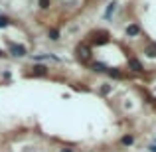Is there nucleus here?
Listing matches in <instances>:
<instances>
[{
  "label": "nucleus",
  "mask_w": 156,
  "mask_h": 152,
  "mask_svg": "<svg viewBox=\"0 0 156 152\" xmlns=\"http://www.w3.org/2000/svg\"><path fill=\"white\" fill-rule=\"evenodd\" d=\"M75 53H77V59H79L81 63H89V61H91V48H89L87 44H79Z\"/></svg>",
  "instance_id": "f257e3e1"
},
{
  "label": "nucleus",
  "mask_w": 156,
  "mask_h": 152,
  "mask_svg": "<svg viewBox=\"0 0 156 152\" xmlns=\"http://www.w3.org/2000/svg\"><path fill=\"white\" fill-rule=\"evenodd\" d=\"M91 42L95 44V46H103V44H109V34H107V32H95V34L91 36Z\"/></svg>",
  "instance_id": "f03ea898"
},
{
  "label": "nucleus",
  "mask_w": 156,
  "mask_h": 152,
  "mask_svg": "<svg viewBox=\"0 0 156 152\" xmlns=\"http://www.w3.org/2000/svg\"><path fill=\"white\" fill-rule=\"evenodd\" d=\"M8 50H10V53H12V55H14V57H24V55H26V48H24V46H20V44H8Z\"/></svg>",
  "instance_id": "7ed1b4c3"
},
{
  "label": "nucleus",
  "mask_w": 156,
  "mask_h": 152,
  "mask_svg": "<svg viewBox=\"0 0 156 152\" xmlns=\"http://www.w3.org/2000/svg\"><path fill=\"white\" fill-rule=\"evenodd\" d=\"M129 69L134 73H144V67H142V63L136 57H129Z\"/></svg>",
  "instance_id": "20e7f679"
},
{
  "label": "nucleus",
  "mask_w": 156,
  "mask_h": 152,
  "mask_svg": "<svg viewBox=\"0 0 156 152\" xmlns=\"http://www.w3.org/2000/svg\"><path fill=\"white\" fill-rule=\"evenodd\" d=\"M30 75H34V77H44V75H48V67H46V65H42V63L32 65Z\"/></svg>",
  "instance_id": "39448f33"
},
{
  "label": "nucleus",
  "mask_w": 156,
  "mask_h": 152,
  "mask_svg": "<svg viewBox=\"0 0 156 152\" xmlns=\"http://www.w3.org/2000/svg\"><path fill=\"white\" fill-rule=\"evenodd\" d=\"M138 34H140V26H138V24H129V26H126V36H129V38H136Z\"/></svg>",
  "instance_id": "423d86ee"
},
{
  "label": "nucleus",
  "mask_w": 156,
  "mask_h": 152,
  "mask_svg": "<svg viewBox=\"0 0 156 152\" xmlns=\"http://www.w3.org/2000/svg\"><path fill=\"white\" fill-rule=\"evenodd\" d=\"M91 69H93V71H97V73H105L109 67H107L103 61H93V63H91Z\"/></svg>",
  "instance_id": "0eeeda50"
},
{
  "label": "nucleus",
  "mask_w": 156,
  "mask_h": 152,
  "mask_svg": "<svg viewBox=\"0 0 156 152\" xmlns=\"http://www.w3.org/2000/svg\"><path fill=\"white\" fill-rule=\"evenodd\" d=\"M144 53L148 57H156V44H148V46H146V50H144Z\"/></svg>",
  "instance_id": "6e6552de"
},
{
  "label": "nucleus",
  "mask_w": 156,
  "mask_h": 152,
  "mask_svg": "<svg viewBox=\"0 0 156 152\" xmlns=\"http://www.w3.org/2000/svg\"><path fill=\"white\" fill-rule=\"evenodd\" d=\"M8 26H12V20L8 18V16L0 14V28H8Z\"/></svg>",
  "instance_id": "1a4fd4ad"
},
{
  "label": "nucleus",
  "mask_w": 156,
  "mask_h": 152,
  "mask_svg": "<svg viewBox=\"0 0 156 152\" xmlns=\"http://www.w3.org/2000/svg\"><path fill=\"white\" fill-rule=\"evenodd\" d=\"M115 8H117V4H115V2H111L109 6H107V12H105V20H111V16H113Z\"/></svg>",
  "instance_id": "9d476101"
},
{
  "label": "nucleus",
  "mask_w": 156,
  "mask_h": 152,
  "mask_svg": "<svg viewBox=\"0 0 156 152\" xmlns=\"http://www.w3.org/2000/svg\"><path fill=\"white\" fill-rule=\"evenodd\" d=\"M48 36H50V40H53V42H55V40H59V30L50 28V30H48Z\"/></svg>",
  "instance_id": "9b49d317"
},
{
  "label": "nucleus",
  "mask_w": 156,
  "mask_h": 152,
  "mask_svg": "<svg viewBox=\"0 0 156 152\" xmlns=\"http://www.w3.org/2000/svg\"><path fill=\"white\" fill-rule=\"evenodd\" d=\"M107 73H109L111 77H115V79H122V73L119 71V69H111L109 67V69H107Z\"/></svg>",
  "instance_id": "f8f14e48"
},
{
  "label": "nucleus",
  "mask_w": 156,
  "mask_h": 152,
  "mask_svg": "<svg viewBox=\"0 0 156 152\" xmlns=\"http://www.w3.org/2000/svg\"><path fill=\"white\" fill-rule=\"evenodd\" d=\"M121 142H122L125 146H130V144L134 142V136H133V134H126V136H122V138H121Z\"/></svg>",
  "instance_id": "ddd939ff"
},
{
  "label": "nucleus",
  "mask_w": 156,
  "mask_h": 152,
  "mask_svg": "<svg viewBox=\"0 0 156 152\" xmlns=\"http://www.w3.org/2000/svg\"><path fill=\"white\" fill-rule=\"evenodd\" d=\"M40 8H42V10H48V8H50V0H40Z\"/></svg>",
  "instance_id": "4468645a"
},
{
  "label": "nucleus",
  "mask_w": 156,
  "mask_h": 152,
  "mask_svg": "<svg viewBox=\"0 0 156 152\" xmlns=\"http://www.w3.org/2000/svg\"><path fill=\"white\" fill-rule=\"evenodd\" d=\"M109 91H111V85H103V87H101V93H103V95H107Z\"/></svg>",
  "instance_id": "2eb2a0df"
},
{
  "label": "nucleus",
  "mask_w": 156,
  "mask_h": 152,
  "mask_svg": "<svg viewBox=\"0 0 156 152\" xmlns=\"http://www.w3.org/2000/svg\"><path fill=\"white\" fill-rule=\"evenodd\" d=\"M150 152H156V138H154V140H152V144H150V148H148Z\"/></svg>",
  "instance_id": "dca6fc26"
},
{
  "label": "nucleus",
  "mask_w": 156,
  "mask_h": 152,
  "mask_svg": "<svg viewBox=\"0 0 156 152\" xmlns=\"http://www.w3.org/2000/svg\"><path fill=\"white\" fill-rule=\"evenodd\" d=\"M61 152H73L71 148H61Z\"/></svg>",
  "instance_id": "f3484780"
},
{
  "label": "nucleus",
  "mask_w": 156,
  "mask_h": 152,
  "mask_svg": "<svg viewBox=\"0 0 156 152\" xmlns=\"http://www.w3.org/2000/svg\"><path fill=\"white\" fill-rule=\"evenodd\" d=\"M150 103H152V105H154V107H156V99H150Z\"/></svg>",
  "instance_id": "a211bd4d"
}]
</instances>
